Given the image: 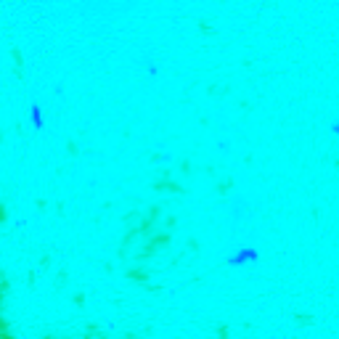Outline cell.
Returning a JSON list of instances; mask_svg holds the SVG:
<instances>
[{"instance_id":"277c9868","label":"cell","mask_w":339,"mask_h":339,"mask_svg":"<svg viewBox=\"0 0 339 339\" xmlns=\"http://www.w3.org/2000/svg\"><path fill=\"white\" fill-rule=\"evenodd\" d=\"M125 276L130 281H135V284H146V286H149V281H151V273H149V270H143V268H127Z\"/></svg>"},{"instance_id":"9c48e42d","label":"cell","mask_w":339,"mask_h":339,"mask_svg":"<svg viewBox=\"0 0 339 339\" xmlns=\"http://www.w3.org/2000/svg\"><path fill=\"white\" fill-rule=\"evenodd\" d=\"M66 270H59V278H56V289H61V286H66Z\"/></svg>"},{"instance_id":"8fae6325","label":"cell","mask_w":339,"mask_h":339,"mask_svg":"<svg viewBox=\"0 0 339 339\" xmlns=\"http://www.w3.org/2000/svg\"><path fill=\"white\" fill-rule=\"evenodd\" d=\"M72 302H75L77 308H85V294H82V292H77V294H75V299H72Z\"/></svg>"},{"instance_id":"3957f363","label":"cell","mask_w":339,"mask_h":339,"mask_svg":"<svg viewBox=\"0 0 339 339\" xmlns=\"http://www.w3.org/2000/svg\"><path fill=\"white\" fill-rule=\"evenodd\" d=\"M154 191H162V194H185V188L180 183H175L172 178H170V170L162 172V178L154 183Z\"/></svg>"},{"instance_id":"2e32d148","label":"cell","mask_w":339,"mask_h":339,"mask_svg":"<svg viewBox=\"0 0 339 339\" xmlns=\"http://www.w3.org/2000/svg\"><path fill=\"white\" fill-rule=\"evenodd\" d=\"M180 172H185V175L191 172V162H188V159H183V162H180Z\"/></svg>"},{"instance_id":"e0dca14e","label":"cell","mask_w":339,"mask_h":339,"mask_svg":"<svg viewBox=\"0 0 339 339\" xmlns=\"http://www.w3.org/2000/svg\"><path fill=\"white\" fill-rule=\"evenodd\" d=\"M188 249L199 252V241H196V239H188Z\"/></svg>"},{"instance_id":"5b68a950","label":"cell","mask_w":339,"mask_h":339,"mask_svg":"<svg viewBox=\"0 0 339 339\" xmlns=\"http://www.w3.org/2000/svg\"><path fill=\"white\" fill-rule=\"evenodd\" d=\"M11 56H14V75L16 77H24V59H21L19 48H11Z\"/></svg>"},{"instance_id":"6da1fadb","label":"cell","mask_w":339,"mask_h":339,"mask_svg":"<svg viewBox=\"0 0 339 339\" xmlns=\"http://www.w3.org/2000/svg\"><path fill=\"white\" fill-rule=\"evenodd\" d=\"M170 241H172V233H154V236H149V241H146V244L140 247V252L135 254V257H138V262H143V260L154 257V254H156V249L167 247Z\"/></svg>"},{"instance_id":"5bb4252c","label":"cell","mask_w":339,"mask_h":339,"mask_svg":"<svg viewBox=\"0 0 339 339\" xmlns=\"http://www.w3.org/2000/svg\"><path fill=\"white\" fill-rule=\"evenodd\" d=\"M3 339H14V334H11V329H8V321H3Z\"/></svg>"},{"instance_id":"ac0fdd59","label":"cell","mask_w":339,"mask_h":339,"mask_svg":"<svg viewBox=\"0 0 339 339\" xmlns=\"http://www.w3.org/2000/svg\"><path fill=\"white\" fill-rule=\"evenodd\" d=\"M48 265H50V257L45 254V257H40V268H48Z\"/></svg>"},{"instance_id":"ba28073f","label":"cell","mask_w":339,"mask_h":339,"mask_svg":"<svg viewBox=\"0 0 339 339\" xmlns=\"http://www.w3.org/2000/svg\"><path fill=\"white\" fill-rule=\"evenodd\" d=\"M215 334H217V339H231V329H228V324H220L217 329H215Z\"/></svg>"},{"instance_id":"ffe728a7","label":"cell","mask_w":339,"mask_h":339,"mask_svg":"<svg viewBox=\"0 0 339 339\" xmlns=\"http://www.w3.org/2000/svg\"><path fill=\"white\" fill-rule=\"evenodd\" d=\"M43 339H56V337H50V334H45V337H43Z\"/></svg>"},{"instance_id":"52a82bcc","label":"cell","mask_w":339,"mask_h":339,"mask_svg":"<svg viewBox=\"0 0 339 339\" xmlns=\"http://www.w3.org/2000/svg\"><path fill=\"white\" fill-rule=\"evenodd\" d=\"M231 188H233V178H225V180H220V183H217V194L220 196H225Z\"/></svg>"},{"instance_id":"44dd1931","label":"cell","mask_w":339,"mask_h":339,"mask_svg":"<svg viewBox=\"0 0 339 339\" xmlns=\"http://www.w3.org/2000/svg\"><path fill=\"white\" fill-rule=\"evenodd\" d=\"M61 339H72V337H61Z\"/></svg>"},{"instance_id":"8992f818","label":"cell","mask_w":339,"mask_h":339,"mask_svg":"<svg viewBox=\"0 0 339 339\" xmlns=\"http://www.w3.org/2000/svg\"><path fill=\"white\" fill-rule=\"evenodd\" d=\"M294 321L297 326H313V315L310 313H294Z\"/></svg>"},{"instance_id":"d6986e66","label":"cell","mask_w":339,"mask_h":339,"mask_svg":"<svg viewBox=\"0 0 339 339\" xmlns=\"http://www.w3.org/2000/svg\"><path fill=\"white\" fill-rule=\"evenodd\" d=\"M125 339H140L138 334H125Z\"/></svg>"},{"instance_id":"9a60e30c","label":"cell","mask_w":339,"mask_h":339,"mask_svg":"<svg viewBox=\"0 0 339 339\" xmlns=\"http://www.w3.org/2000/svg\"><path fill=\"white\" fill-rule=\"evenodd\" d=\"M199 30L204 32V35H212V32H215V30H212L210 24H204V21H199Z\"/></svg>"},{"instance_id":"7c38bea8","label":"cell","mask_w":339,"mask_h":339,"mask_svg":"<svg viewBox=\"0 0 339 339\" xmlns=\"http://www.w3.org/2000/svg\"><path fill=\"white\" fill-rule=\"evenodd\" d=\"M66 151H69V156H77V151H80V149H77L75 140H69V143H66Z\"/></svg>"},{"instance_id":"7a4b0ae2","label":"cell","mask_w":339,"mask_h":339,"mask_svg":"<svg viewBox=\"0 0 339 339\" xmlns=\"http://www.w3.org/2000/svg\"><path fill=\"white\" fill-rule=\"evenodd\" d=\"M159 217H162V207L154 204L149 212L143 215V217H140V223L135 225V228H138V233L140 236H154V225H156V220H159Z\"/></svg>"},{"instance_id":"30bf717a","label":"cell","mask_w":339,"mask_h":339,"mask_svg":"<svg viewBox=\"0 0 339 339\" xmlns=\"http://www.w3.org/2000/svg\"><path fill=\"white\" fill-rule=\"evenodd\" d=\"M5 220H8V204H0V223H5Z\"/></svg>"},{"instance_id":"4fadbf2b","label":"cell","mask_w":339,"mask_h":339,"mask_svg":"<svg viewBox=\"0 0 339 339\" xmlns=\"http://www.w3.org/2000/svg\"><path fill=\"white\" fill-rule=\"evenodd\" d=\"M165 225H167V231H172L175 225H178V217H175V215H170V217L165 220Z\"/></svg>"}]
</instances>
